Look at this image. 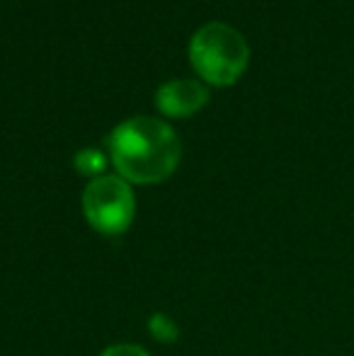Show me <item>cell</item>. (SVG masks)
<instances>
[{
	"label": "cell",
	"mask_w": 354,
	"mask_h": 356,
	"mask_svg": "<svg viewBox=\"0 0 354 356\" xmlns=\"http://www.w3.org/2000/svg\"><path fill=\"white\" fill-rule=\"evenodd\" d=\"M109 158L119 177L134 184H156L177 170L182 145L170 124L156 117H131L107 136Z\"/></svg>",
	"instance_id": "6da1fadb"
},
{
	"label": "cell",
	"mask_w": 354,
	"mask_h": 356,
	"mask_svg": "<svg viewBox=\"0 0 354 356\" xmlns=\"http://www.w3.org/2000/svg\"><path fill=\"white\" fill-rule=\"evenodd\" d=\"M189 61L207 83L233 85L246 73L250 47L231 24L209 22L189 42Z\"/></svg>",
	"instance_id": "7a4b0ae2"
},
{
	"label": "cell",
	"mask_w": 354,
	"mask_h": 356,
	"mask_svg": "<svg viewBox=\"0 0 354 356\" xmlns=\"http://www.w3.org/2000/svg\"><path fill=\"white\" fill-rule=\"evenodd\" d=\"M83 213L90 228L102 235H122L131 228L136 199L131 184L119 175H102L88 182L83 192Z\"/></svg>",
	"instance_id": "3957f363"
},
{
	"label": "cell",
	"mask_w": 354,
	"mask_h": 356,
	"mask_svg": "<svg viewBox=\"0 0 354 356\" xmlns=\"http://www.w3.org/2000/svg\"><path fill=\"white\" fill-rule=\"evenodd\" d=\"M209 102V90L197 80H170L161 85L156 104L166 117H192Z\"/></svg>",
	"instance_id": "277c9868"
},
{
	"label": "cell",
	"mask_w": 354,
	"mask_h": 356,
	"mask_svg": "<svg viewBox=\"0 0 354 356\" xmlns=\"http://www.w3.org/2000/svg\"><path fill=\"white\" fill-rule=\"evenodd\" d=\"M73 165L81 175L86 177H102L104 168H107V158H104L102 150H95V148H83L81 153L73 158Z\"/></svg>",
	"instance_id": "5b68a950"
},
{
	"label": "cell",
	"mask_w": 354,
	"mask_h": 356,
	"mask_svg": "<svg viewBox=\"0 0 354 356\" xmlns=\"http://www.w3.org/2000/svg\"><path fill=\"white\" fill-rule=\"evenodd\" d=\"M148 332L153 334V339H158L163 344H170L179 337L177 323L172 318H168L166 313H153L148 318Z\"/></svg>",
	"instance_id": "8992f818"
},
{
	"label": "cell",
	"mask_w": 354,
	"mask_h": 356,
	"mask_svg": "<svg viewBox=\"0 0 354 356\" xmlns=\"http://www.w3.org/2000/svg\"><path fill=\"white\" fill-rule=\"evenodd\" d=\"M99 356H151L143 347H138V344H112V347H107Z\"/></svg>",
	"instance_id": "52a82bcc"
}]
</instances>
